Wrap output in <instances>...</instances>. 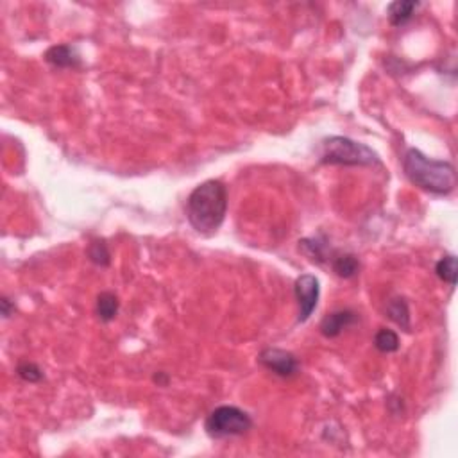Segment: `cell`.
Segmentation results:
<instances>
[{
  "instance_id": "6da1fadb",
  "label": "cell",
  "mask_w": 458,
  "mask_h": 458,
  "mask_svg": "<svg viewBox=\"0 0 458 458\" xmlns=\"http://www.w3.org/2000/svg\"><path fill=\"white\" fill-rule=\"evenodd\" d=\"M227 214V188L222 181L209 179L195 186L186 201V217L195 231L214 235Z\"/></svg>"
},
{
  "instance_id": "7a4b0ae2",
  "label": "cell",
  "mask_w": 458,
  "mask_h": 458,
  "mask_svg": "<svg viewBox=\"0 0 458 458\" xmlns=\"http://www.w3.org/2000/svg\"><path fill=\"white\" fill-rule=\"evenodd\" d=\"M404 176L421 190L435 195H448L457 186V172L449 161L431 159L419 149H409L403 158Z\"/></svg>"
},
{
  "instance_id": "3957f363",
  "label": "cell",
  "mask_w": 458,
  "mask_h": 458,
  "mask_svg": "<svg viewBox=\"0 0 458 458\" xmlns=\"http://www.w3.org/2000/svg\"><path fill=\"white\" fill-rule=\"evenodd\" d=\"M319 161L322 165L344 167H372L380 165V158L371 147L345 137H330L321 141Z\"/></svg>"
},
{
  "instance_id": "277c9868",
  "label": "cell",
  "mask_w": 458,
  "mask_h": 458,
  "mask_svg": "<svg viewBox=\"0 0 458 458\" xmlns=\"http://www.w3.org/2000/svg\"><path fill=\"white\" fill-rule=\"evenodd\" d=\"M253 428V419L247 412L238 407L224 404L206 417L205 430L211 439H226V437L244 435Z\"/></svg>"
},
{
  "instance_id": "5b68a950",
  "label": "cell",
  "mask_w": 458,
  "mask_h": 458,
  "mask_svg": "<svg viewBox=\"0 0 458 458\" xmlns=\"http://www.w3.org/2000/svg\"><path fill=\"white\" fill-rule=\"evenodd\" d=\"M295 299L299 304V317L297 321L306 322L312 317L313 310L317 308L319 295H321V285L319 279L312 274H303L295 279Z\"/></svg>"
},
{
  "instance_id": "8992f818",
  "label": "cell",
  "mask_w": 458,
  "mask_h": 458,
  "mask_svg": "<svg viewBox=\"0 0 458 458\" xmlns=\"http://www.w3.org/2000/svg\"><path fill=\"white\" fill-rule=\"evenodd\" d=\"M258 362L279 378H292L299 371V360L290 351L268 347L258 354Z\"/></svg>"
},
{
  "instance_id": "52a82bcc",
  "label": "cell",
  "mask_w": 458,
  "mask_h": 458,
  "mask_svg": "<svg viewBox=\"0 0 458 458\" xmlns=\"http://www.w3.org/2000/svg\"><path fill=\"white\" fill-rule=\"evenodd\" d=\"M358 321V315L353 310H336V312L328 313L321 321V333L326 339H335L341 335L344 330L353 326L354 322Z\"/></svg>"
},
{
  "instance_id": "ba28073f",
  "label": "cell",
  "mask_w": 458,
  "mask_h": 458,
  "mask_svg": "<svg viewBox=\"0 0 458 458\" xmlns=\"http://www.w3.org/2000/svg\"><path fill=\"white\" fill-rule=\"evenodd\" d=\"M45 61L54 69H78L81 67V58L78 49L72 45H54L45 52Z\"/></svg>"
},
{
  "instance_id": "9c48e42d",
  "label": "cell",
  "mask_w": 458,
  "mask_h": 458,
  "mask_svg": "<svg viewBox=\"0 0 458 458\" xmlns=\"http://www.w3.org/2000/svg\"><path fill=\"white\" fill-rule=\"evenodd\" d=\"M419 2H412V0H398V2H392L387 8V14H389L390 23L394 27H401L404 23L409 22L413 16V13L417 11Z\"/></svg>"
},
{
  "instance_id": "30bf717a",
  "label": "cell",
  "mask_w": 458,
  "mask_h": 458,
  "mask_svg": "<svg viewBox=\"0 0 458 458\" xmlns=\"http://www.w3.org/2000/svg\"><path fill=\"white\" fill-rule=\"evenodd\" d=\"M387 315L392 322H396L401 330L410 332V308L404 297H394L387 304Z\"/></svg>"
},
{
  "instance_id": "8fae6325",
  "label": "cell",
  "mask_w": 458,
  "mask_h": 458,
  "mask_svg": "<svg viewBox=\"0 0 458 458\" xmlns=\"http://www.w3.org/2000/svg\"><path fill=\"white\" fill-rule=\"evenodd\" d=\"M120 301L113 292H100L97 297V315L102 322H111L118 315Z\"/></svg>"
},
{
  "instance_id": "7c38bea8",
  "label": "cell",
  "mask_w": 458,
  "mask_h": 458,
  "mask_svg": "<svg viewBox=\"0 0 458 458\" xmlns=\"http://www.w3.org/2000/svg\"><path fill=\"white\" fill-rule=\"evenodd\" d=\"M332 267L336 273V276L347 279V277L356 276V273L360 271V262L354 254H341V256L333 258Z\"/></svg>"
},
{
  "instance_id": "4fadbf2b",
  "label": "cell",
  "mask_w": 458,
  "mask_h": 458,
  "mask_svg": "<svg viewBox=\"0 0 458 458\" xmlns=\"http://www.w3.org/2000/svg\"><path fill=\"white\" fill-rule=\"evenodd\" d=\"M374 347L381 353H394V351L400 350V336L392 330L381 328L380 332L374 335Z\"/></svg>"
},
{
  "instance_id": "5bb4252c",
  "label": "cell",
  "mask_w": 458,
  "mask_h": 458,
  "mask_svg": "<svg viewBox=\"0 0 458 458\" xmlns=\"http://www.w3.org/2000/svg\"><path fill=\"white\" fill-rule=\"evenodd\" d=\"M435 273L442 282L455 286V282H457V258L451 256V254H449V256H444V258L437 264Z\"/></svg>"
},
{
  "instance_id": "9a60e30c",
  "label": "cell",
  "mask_w": 458,
  "mask_h": 458,
  "mask_svg": "<svg viewBox=\"0 0 458 458\" xmlns=\"http://www.w3.org/2000/svg\"><path fill=\"white\" fill-rule=\"evenodd\" d=\"M299 249L313 262H324L326 260V244L319 242V238H304L299 242Z\"/></svg>"
},
{
  "instance_id": "2e32d148",
  "label": "cell",
  "mask_w": 458,
  "mask_h": 458,
  "mask_svg": "<svg viewBox=\"0 0 458 458\" xmlns=\"http://www.w3.org/2000/svg\"><path fill=\"white\" fill-rule=\"evenodd\" d=\"M88 256L95 265H100V267H108L111 264V254H109L108 245H106L104 240H95L91 242L90 247H88Z\"/></svg>"
},
{
  "instance_id": "e0dca14e",
  "label": "cell",
  "mask_w": 458,
  "mask_h": 458,
  "mask_svg": "<svg viewBox=\"0 0 458 458\" xmlns=\"http://www.w3.org/2000/svg\"><path fill=\"white\" fill-rule=\"evenodd\" d=\"M16 372H19V376L22 378L23 381H29V383H36L43 378V371L38 367L36 363L32 362H22L16 367Z\"/></svg>"
},
{
  "instance_id": "ac0fdd59",
  "label": "cell",
  "mask_w": 458,
  "mask_h": 458,
  "mask_svg": "<svg viewBox=\"0 0 458 458\" xmlns=\"http://www.w3.org/2000/svg\"><path fill=\"white\" fill-rule=\"evenodd\" d=\"M0 306H2V315H4L5 319L11 317V312H14V304H11V301L8 299L5 295L0 299Z\"/></svg>"
},
{
  "instance_id": "d6986e66",
  "label": "cell",
  "mask_w": 458,
  "mask_h": 458,
  "mask_svg": "<svg viewBox=\"0 0 458 458\" xmlns=\"http://www.w3.org/2000/svg\"><path fill=\"white\" fill-rule=\"evenodd\" d=\"M154 381H156V383H159V385L165 387L168 383V378L165 376L163 372H158V374H156V376H154Z\"/></svg>"
}]
</instances>
